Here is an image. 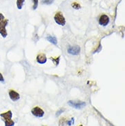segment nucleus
I'll list each match as a JSON object with an SVG mask.
<instances>
[{
  "label": "nucleus",
  "instance_id": "nucleus-1",
  "mask_svg": "<svg viewBox=\"0 0 125 126\" xmlns=\"http://www.w3.org/2000/svg\"><path fill=\"white\" fill-rule=\"evenodd\" d=\"M8 22V19H6L2 13H0V35L3 38H6L8 36L6 27Z\"/></svg>",
  "mask_w": 125,
  "mask_h": 126
},
{
  "label": "nucleus",
  "instance_id": "nucleus-2",
  "mask_svg": "<svg viewBox=\"0 0 125 126\" xmlns=\"http://www.w3.org/2000/svg\"><path fill=\"white\" fill-rule=\"evenodd\" d=\"M0 117L5 123V126H14V121H13V112L11 110H8L6 112L0 114Z\"/></svg>",
  "mask_w": 125,
  "mask_h": 126
},
{
  "label": "nucleus",
  "instance_id": "nucleus-3",
  "mask_svg": "<svg viewBox=\"0 0 125 126\" xmlns=\"http://www.w3.org/2000/svg\"><path fill=\"white\" fill-rule=\"evenodd\" d=\"M54 20L57 25H61V26H64L66 24V19L61 12H58L55 15Z\"/></svg>",
  "mask_w": 125,
  "mask_h": 126
},
{
  "label": "nucleus",
  "instance_id": "nucleus-4",
  "mask_svg": "<svg viewBox=\"0 0 125 126\" xmlns=\"http://www.w3.org/2000/svg\"><path fill=\"white\" fill-rule=\"evenodd\" d=\"M68 104L70 106L76 108V109H82L86 106V104L84 101H72V100H70L68 101Z\"/></svg>",
  "mask_w": 125,
  "mask_h": 126
},
{
  "label": "nucleus",
  "instance_id": "nucleus-5",
  "mask_svg": "<svg viewBox=\"0 0 125 126\" xmlns=\"http://www.w3.org/2000/svg\"><path fill=\"white\" fill-rule=\"evenodd\" d=\"M31 114L36 117H38V118H41L44 116V112L42 109H41V108H39L38 106L34 107V108H32V110L31 111Z\"/></svg>",
  "mask_w": 125,
  "mask_h": 126
},
{
  "label": "nucleus",
  "instance_id": "nucleus-6",
  "mask_svg": "<svg viewBox=\"0 0 125 126\" xmlns=\"http://www.w3.org/2000/svg\"><path fill=\"white\" fill-rule=\"evenodd\" d=\"M81 51V48L78 45H75V46H70L67 49L68 53L73 56H77L79 55Z\"/></svg>",
  "mask_w": 125,
  "mask_h": 126
},
{
  "label": "nucleus",
  "instance_id": "nucleus-7",
  "mask_svg": "<svg viewBox=\"0 0 125 126\" xmlns=\"http://www.w3.org/2000/svg\"><path fill=\"white\" fill-rule=\"evenodd\" d=\"M98 23L102 26H107L110 23V17L107 15H103L98 19Z\"/></svg>",
  "mask_w": 125,
  "mask_h": 126
},
{
  "label": "nucleus",
  "instance_id": "nucleus-8",
  "mask_svg": "<svg viewBox=\"0 0 125 126\" xmlns=\"http://www.w3.org/2000/svg\"><path fill=\"white\" fill-rule=\"evenodd\" d=\"M8 94L10 99L13 101H17L20 99V94L14 90H10Z\"/></svg>",
  "mask_w": 125,
  "mask_h": 126
},
{
  "label": "nucleus",
  "instance_id": "nucleus-9",
  "mask_svg": "<svg viewBox=\"0 0 125 126\" xmlns=\"http://www.w3.org/2000/svg\"><path fill=\"white\" fill-rule=\"evenodd\" d=\"M47 58L45 54H38L36 57V62L39 64H43L44 63H47Z\"/></svg>",
  "mask_w": 125,
  "mask_h": 126
},
{
  "label": "nucleus",
  "instance_id": "nucleus-10",
  "mask_svg": "<svg viewBox=\"0 0 125 126\" xmlns=\"http://www.w3.org/2000/svg\"><path fill=\"white\" fill-rule=\"evenodd\" d=\"M46 39H47V41H49V42H50L51 43L55 45H56L57 44V38L56 36H50V35H49L48 36H47Z\"/></svg>",
  "mask_w": 125,
  "mask_h": 126
},
{
  "label": "nucleus",
  "instance_id": "nucleus-11",
  "mask_svg": "<svg viewBox=\"0 0 125 126\" xmlns=\"http://www.w3.org/2000/svg\"><path fill=\"white\" fill-rule=\"evenodd\" d=\"M25 3V0H16V6L19 10L22 9L23 6Z\"/></svg>",
  "mask_w": 125,
  "mask_h": 126
},
{
  "label": "nucleus",
  "instance_id": "nucleus-12",
  "mask_svg": "<svg viewBox=\"0 0 125 126\" xmlns=\"http://www.w3.org/2000/svg\"><path fill=\"white\" fill-rule=\"evenodd\" d=\"M51 60H52L53 62V63L56 64V66H57L58 64H59V60H60V57H57V58H50Z\"/></svg>",
  "mask_w": 125,
  "mask_h": 126
},
{
  "label": "nucleus",
  "instance_id": "nucleus-13",
  "mask_svg": "<svg viewBox=\"0 0 125 126\" xmlns=\"http://www.w3.org/2000/svg\"><path fill=\"white\" fill-rule=\"evenodd\" d=\"M54 1V0H41V3L45 5H51Z\"/></svg>",
  "mask_w": 125,
  "mask_h": 126
},
{
  "label": "nucleus",
  "instance_id": "nucleus-14",
  "mask_svg": "<svg viewBox=\"0 0 125 126\" xmlns=\"http://www.w3.org/2000/svg\"><path fill=\"white\" fill-rule=\"evenodd\" d=\"M71 6L73 8H75L76 10H79L81 8V6H80V4L78 3H77V2H73L71 4Z\"/></svg>",
  "mask_w": 125,
  "mask_h": 126
},
{
  "label": "nucleus",
  "instance_id": "nucleus-15",
  "mask_svg": "<svg viewBox=\"0 0 125 126\" xmlns=\"http://www.w3.org/2000/svg\"><path fill=\"white\" fill-rule=\"evenodd\" d=\"M32 1H33L32 8H33V10H36L38 8V0H32Z\"/></svg>",
  "mask_w": 125,
  "mask_h": 126
},
{
  "label": "nucleus",
  "instance_id": "nucleus-16",
  "mask_svg": "<svg viewBox=\"0 0 125 126\" xmlns=\"http://www.w3.org/2000/svg\"><path fill=\"white\" fill-rule=\"evenodd\" d=\"M74 123H75V119H74V117H72V118L70 119V120H69L67 122H66V124L69 126H72V124H74Z\"/></svg>",
  "mask_w": 125,
  "mask_h": 126
},
{
  "label": "nucleus",
  "instance_id": "nucleus-17",
  "mask_svg": "<svg viewBox=\"0 0 125 126\" xmlns=\"http://www.w3.org/2000/svg\"><path fill=\"white\" fill-rule=\"evenodd\" d=\"M64 110H65L64 108H60L59 110H57V111L56 114V117H59L61 114H62L63 112H64Z\"/></svg>",
  "mask_w": 125,
  "mask_h": 126
},
{
  "label": "nucleus",
  "instance_id": "nucleus-18",
  "mask_svg": "<svg viewBox=\"0 0 125 126\" xmlns=\"http://www.w3.org/2000/svg\"><path fill=\"white\" fill-rule=\"evenodd\" d=\"M66 119H65L64 118L61 119L59 121V126H63L64 125V123H66Z\"/></svg>",
  "mask_w": 125,
  "mask_h": 126
},
{
  "label": "nucleus",
  "instance_id": "nucleus-19",
  "mask_svg": "<svg viewBox=\"0 0 125 126\" xmlns=\"http://www.w3.org/2000/svg\"><path fill=\"white\" fill-rule=\"evenodd\" d=\"M0 82H4V78H3V75L0 73Z\"/></svg>",
  "mask_w": 125,
  "mask_h": 126
},
{
  "label": "nucleus",
  "instance_id": "nucleus-20",
  "mask_svg": "<svg viewBox=\"0 0 125 126\" xmlns=\"http://www.w3.org/2000/svg\"><path fill=\"white\" fill-rule=\"evenodd\" d=\"M82 126V125H80V126Z\"/></svg>",
  "mask_w": 125,
  "mask_h": 126
}]
</instances>
